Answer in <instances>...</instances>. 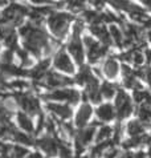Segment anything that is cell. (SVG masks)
<instances>
[{"label": "cell", "instance_id": "5bb4252c", "mask_svg": "<svg viewBox=\"0 0 151 158\" xmlns=\"http://www.w3.org/2000/svg\"><path fill=\"white\" fill-rule=\"evenodd\" d=\"M146 129H147V125H145L143 122H141L138 118L130 120L125 126V131L129 137H138V135L147 133Z\"/></svg>", "mask_w": 151, "mask_h": 158}, {"label": "cell", "instance_id": "d6986e66", "mask_svg": "<svg viewBox=\"0 0 151 158\" xmlns=\"http://www.w3.org/2000/svg\"><path fill=\"white\" fill-rule=\"evenodd\" d=\"M94 77V74H93V71L86 65H84V67L80 69L78 74L74 77V82H77L78 85H82V86H86L89 84V81L92 80V78Z\"/></svg>", "mask_w": 151, "mask_h": 158}, {"label": "cell", "instance_id": "ac0fdd59", "mask_svg": "<svg viewBox=\"0 0 151 158\" xmlns=\"http://www.w3.org/2000/svg\"><path fill=\"white\" fill-rule=\"evenodd\" d=\"M118 71H119V65H118V61L114 57H109L104 63V73L110 80H114L117 77Z\"/></svg>", "mask_w": 151, "mask_h": 158}, {"label": "cell", "instance_id": "4fadbf2b", "mask_svg": "<svg viewBox=\"0 0 151 158\" xmlns=\"http://www.w3.org/2000/svg\"><path fill=\"white\" fill-rule=\"evenodd\" d=\"M68 51L70 52V55L74 57V60L78 64L84 63V49H82V43L80 39V35H74L72 36V40L68 44Z\"/></svg>", "mask_w": 151, "mask_h": 158}, {"label": "cell", "instance_id": "7a4b0ae2", "mask_svg": "<svg viewBox=\"0 0 151 158\" xmlns=\"http://www.w3.org/2000/svg\"><path fill=\"white\" fill-rule=\"evenodd\" d=\"M73 20V16L66 14V12H53L48 19V25H49L51 32L55 35L57 39H64L68 33L69 23Z\"/></svg>", "mask_w": 151, "mask_h": 158}, {"label": "cell", "instance_id": "8fae6325", "mask_svg": "<svg viewBox=\"0 0 151 158\" xmlns=\"http://www.w3.org/2000/svg\"><path fill=\"white\" fill-rule=\"evenodd\" d=\"M55 68L59 69V71L64 72V73H74V67H73V63L70 61V57L68 56V53H65L64 51H60L57 52L56 56H55Z\"/></svg>", "mask_w": 151, "mask_h": 158}, {"label": "cell", "instance_id": "44dd1931", "mask_svg": "<svg viewBox=\"0 0 151 158\" xmlns=\"http://www.w3.org/2000/svg\"><path fill=\"white\" fill-rule=\"evenodd\" d=\"M118 89L119 88L115 85V84H112V82H104L101 86H100V92L102 94V98H106V100H112L113 97L115 98V96L118 93Z\"/></svg>", "mask_w": 151, "mask_h": 158}, {"label": "cell", "instance_id": "5b68a950", "mask_svg": "<svg viewBox=\"0 0 151 158\" xmlns=\"http://www.w3.org/2000/svg\"><path fill=\"white\" fill-rule=\"evenodd\" d=\"M35 146L37 150L43 153L45 158H56L57 152H59V143H57V138L55 135L51 134H43L35 141Z\"/></svg>", "mask_w": 151, "mask_h": 158}, {"label": "cell", "instance_id": "8992f818", "mask_svg": "<svg viewBox=\"0 0 151 158\" xmlns=\"http://www.w3.org/2000/svg\"><path fill=\"white\" fill-rule=\"evenodd\" d=\"M84 44H85V47H86L88 57H89V61H90V63H97V61L104 57L109 51V47L104 45V44H100L92 36L84 37Z\"/></svg>", "mask_w": 151, "mask_h": 158}, {"label": "cell", "instance_id": "6da1fadb", "mask_svg": "<svg viewBox=\"0 0 151 158\" xmlns=\"http://www.w3.org/2000/svg\"><path fill=\"white\" fill-rule=\"evenodd\" d=\"M82 94L81 92L74 89V88H59V89H52L47 94L43 96L44 100L48 102H66L70 106L80 102Z\"/></svg>", "mask_w": 151, "mask_h": 158}, {"label": "cell", "instance_id": "277c9868", "mask_svg": "<svg viewBox=\"0 0 151 158\" xmlns=\"http://www.w3.org/2000/svg\"><path fill=\"white\" fill-rule=\"evenodd\" d=\"M16 104L21 108V112L29 114L31 117H39L41 114V105L40 100L29 93H19L16 96Z\"/></svg>", "mask_w": 151, "mask_h": 158}, {"label": "cell", "instance_id": "603a6c76", "mask_svg": "<svg viewBox=\"0 0 151 158\" xmlns=\"http://www.w3.org/2000/svg\"><path fill=\"white\" fill-rule=\"evenodd\" d=\"M108 2L112 4L114 8L117 10H121V11H130V8L133 6V3H130L129 0H108Z\"/></svg>", "mask_w": 151, "mask_h": 158}, {"label": "cell", "instance_id": "4dcf8cb0", "mask_svg": "<svg viewBox=\"0 0 151 158\" xmlns=\"http://www.w3.org/2000/svg\"><path fill=\"white\" fill-rule=\"evenodd\" d=\"M141 3L143 4V6L147 8V10L151 11V0H141Z\"/></svg>", "mask_w": 151, "mask_h": 158}, {"label": "cell", "instance_id": "cb8c5ba5", "mask_svg": "<svg viewBox=\"0 0 151 158\" xmlns=\"http://www.w3.org/2000/svg\"><path fill=\"white\" fill-rule=\"evenodd\" d=\"M88 0H68V7L69 10H72L74 12H78L84 10V7H85Z\"/></svg>", "mask_w": 151, "mask_h": 158}, {"label": "cell", "instance_id": "3957f363", "mask_svg": "<svg viewBox=\"0 0 151 158\" xmlns=\"http://www.w3.org/2000/svg\"><path fill=\"white\" fill-rule=\"evenodd\" d=\"M114 108L117 113V121L122 122L125 118L130 117L134 113V101L123 89H118V93L114 98Z\"/></svg>", "mask_w": 151, "mask_h": 158}, {"label": "cell", "instance_id": "e0dca14e", "mask_svg": "<svg viewBox=\"0 0 151 158\" xmlns=\"http://www.w3.org/2000/svg\"><path fill=\"white\" fill-rule=\"evenodd\" d=\"M57 143H59V152H57V157L59 158H76L74 149L70 146L69 141L57 138Z\"/></svg>", "mask_w": 151, "mask_h": 158}, {"label": "cell", "instance_id": "52a82bcc", "mask_svg": "<svg viewBox=\"0 0 151 158\" xmlns=\"http://www.w3.org/2000/svg\"><path fill=\"white\" fill-rule=\"evenodd\" d=\"M47 110L51 114L59 120L60 122L64 121H69L73 116V110L72 106L69 104H64V102H47Z\"/></svg>", "mask_w": 151, "mask_h": 158}, {"label": "cell", "instance_id": "4316f807", "mask_svg": "<svg viewBox=\"0 0 151 158\" xmlns=\"http://www.w3.org/2000/svg\"><path fill=\"white\" fill-rule=\"evenodd\" d=\"M12 61H13V53L11 49H8L2 55V63L4 65H11Z\"/></svg>", "mask_w": 151, "mask_h": 158}, {"label": "cell", "instance_id": "7c38bea8", "mask_svg": "<svg viewBox=\"0 0 151 158\" xmlns=\"http://www.w3.org/2000/svg\"><path fill=\"white\" fill-rule=\"evenodd\" d=\"M16 124L19 125V128L25 131L27 134L33 135L35 131H36V125H35V121L32 120V117L29 114H27L24 112H17L16 113Z\"/></svg>", "mask_w": 151, "mask_h": 158}, {"label": "cell", "instance_id": "f1b7e54d", "mask_svg": "<svg viewBox=\"0 0 151 158\" xmlns=\"http://www.w3.org/2000/svg\"><path fill=\"white\" fill-rule=\"evenodd\" d=\"M31 3L36 4V6H49L52 3V0H31Z\"/></svg>", "mask_w": 151, "mask_h": 158}, {"label": "cell", "instance_id": "1f68e13d", "mask_svg": "<svg viewBox=\"0 0 151 158\" xmlns=\"http://www.w3.org/2000/svg\"><path fill=\"white\" fill-rule=\"evenodd\" d=\"M146 56H147L149 63H151V49H150V51H147V53H146Z\"/></svg>", "mask_w": 151, "mask_h": 158}, {"label": "cell", "instance_id": "2e32d148", "mask_svg": "<svg viewBox=\"0 0 151 158\" xmlns=\"http://www.w3.org/2000/svg\"><path fill=\"white\" fill-rule=\"evenodd\" d=\"M114 133V126H110L108 124H101L97 128L96 139L94 142H105V141H112Z\"/></svg>", "mask_w": 151, "mask_h": 158}, {"label": "cell", "instance_id": "9c48e42d", "mask_svg": "<svg viewBox=\"0 0 151 158\" xmlns=\"http://www.w3.org/2000/svg\"><path fill=\"white\" fill-rule=\"evenodd\" d=\"M96 117L101 124H109V122L114 121L117 118V113H115V108L113 104L105 102V104H100L97 109L94 110Z\"/></svg>", "mask_w": 151, "mask_h": 158}, {"label": "cell", "instance_id": "836d02e7", "mask_svg": "<svg viewBox=\"0 0 151 158\" xmlns=\"http://www.w3.org/2000/svg\"><path fill=\"white\" fill-rule=\"evenodd\" d=\"M4 4H7V0H0V7L4 6Z\"/></svg>", "mask_w": 151, "mask_h": 158}, {"label": "cell", "instance_id": "d6a6232c", "mask_svg": "<svg viewBox=\"0 0 151 158\" xmlns=\"http://www.w3.org/2000/svg\"><path fill=\"white\" fill-rule=\"evenodd\" d=\"M147 39H149V41H151V29L147 32Z\"/></svg>", "mask_w": 151, "mask_h": 158}, {"label": "cell", "instance_id": "f546056e", "mask_svg": "<svg viewBox=\"0 0 151 158\" xmlns=\"http://www.w3.org/2000/svg\"><path fill=\"white\" fill-rule=\"evenodd\" d=\"M90 2H92L93 6H94L96 8H98V10L105 6V0H90Z\"/></svg>", "mask_w": 151, "mask_h": 158}, {"label": "cell", "instance_id": "e575fe53", "mask_svg": "<svg viewBox=\"0 0 151 158\" xmlns=\"http://www.w3.org/2000/svg\"><path fill=\"white\" fill-rule=\"evenodd\" d=\"M0 158H3V157H2V156H0Z\"/></svg>", "mask_w": 151, "mask_h": 158}, {"label": "cell", "instance_id": "484cf974", "mask_svg": "<svg viewBox=\"0 0 151 158\" xmlns=\"http://www.w3.org/2000/svg\"><path fill=\"white\" fill-rule=\"evenodd\" d=\"M133 51V64L134 65H142L145 61V56L139 49H131Z\"/></svg>", "mask_w": 151, "mask_h": 158}, {"label": "cell", "instance_id": "9a60e30c", "mask_svg": "<svg viewBox=\"0 0 151 158\" xmlns=\"http://www.w3.org/2000/svg\"><path fill=\"white\" fill-rule=\"evenodd\" d=\"M90 32L97 36L102 41V44L106 47H109L112 44V36H110V32L108 31V28L105 27L104 24H92L90 25Z\"/></svg>", "mask_w": 151, "mask_h": 158}, {"label": "cell", "instance_id": "d4e9b609", "mask_svg": "<svg viewBox=\"0 0 151 158\" xmlns=\"http://www.w3.org/2000/svg\"><path fill=\"white\" fill-rule=\"evenodd\" d=\"M16 52H17V55H19V57H20V60H21V65H23V67H29V65L32 64V63H31L29 56H28V51L17 48Z\"/></svg>", "mask_w": 151, "mask_h": 158}, {"label": "cell", "instance_id": "30bf717a", "mask_svg": "<svg viewBox=\"0 0 151 158\" xmlns=\"http://www.w3.org/2000/svg\"><path fill=\"white\" fill-rule=\"evenodd\" d=\"M45 80V85L51 89H59V88H66L68 85H72L74 80L65 76H61V74L56 73V72H48L47 76L44 77Z\"/></svg>", "mask_w": 151, "mask_h": 158}, {"label": "cell", "instance_id": "ba28073f", "mask_svg": "<svg viewBox=\"0 0 151 158\" xmlns=\"http://www.w3.org/2000/svg\"><path fill=\"white\" fill-rule=\"evenodd\" d=\"M93 113H94V109L89 102H82L74 114V121H73L76 129H82L88 126L89 122H90V118L93 117Z\"/></svg>", "mask_w": 151, "mask_h": 158}, {"label": "cell", "instance_id": "ffe728a7", "mask_svg": "<svg viewBox=\"0 0 151 158\" xmlns=\"http://www.w3.org/2000/svg\"><path fill=\"white\" fill-rule=\"evenodd\" d=\"M133 101L134 104H138V105H142V104H149L151 105V92L146 90V89H137L133 92Z\"/></svg>", "mask_w": 151, "mask_h": 158}, {"label": "cell", "instance_id": "7402d4cb", "mask_svg": "<svg viewBox=\"0 0 151 158\" xmlns=\"http://www.w3.org/2000/svg\"><path fill=\"white\" fill-rule=\"evenodd\" d=\"M109 32H110V36H112V40L117 44L118 47H122L123 45V41H125V36H123V33L121 29H119L115 24H112L110 25V29H109Z\"/></svg>", "mask_w": 151, "mask_h": 158}, {"label": "cell", "instance_id": "83f0119b", "mask_svg": "<svg viewBox=\"0 0 151 158\" xmlns=\"http://www.w3.org/2000/svg\"><path fill=\"white\" fill-rule=\"evenodd\" d=\"M27 158H45V156H44L40 150H37V149H36V150H31V153L27 156Z\"/></svg>", "mask_w": 151, "mask_h": 158}]
</instances>
